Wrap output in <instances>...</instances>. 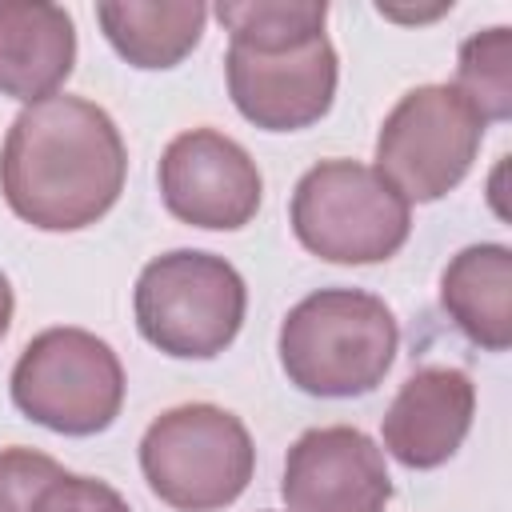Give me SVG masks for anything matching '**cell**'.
Here are the masks:
<instances>
[{
    "mask_svg": "<svg viewBox=\"0 0 512 512\" xmlns=\"http://www.w3.org/2000/svg\"><path fill=\"white\" fill-rule=\"evenodd\" d=\"M128 152L112 116L84 96L28 104L0 148V192L8 208L44 232L96 224L124 188Z\"/></svg>",
    "mask_w": 512,
    "mask_h": 512,
    "instance_id": "cell-1",
    "label": "cell"
},
{
    "mask_svg": "<svg viewBox=\"0 0 512 512\" xmlns=\"http://www.w3.org/2000/svg\"><path fill=\"white\" fill-rule=\"evenodd\" d=\"M396 344L400 328L380 296L320 288L288 308L280 324V368L308 396L348 400L384 380Z\"/></svg>",
    "mask_w": 512,
    "mask_h": 512,
    "instance_id": "cell-2",
    "label": "cell"
},
{
    "mask_svg": "<svg viewBox=\"0 0 512 512\" xmlns=\"http://www.w3.org/2000/svg\"><path fill=\"white\" fill-rule=\"evenodd\" d=\"M132 304L136 328L152 348L176 360H212L236 340L248 288L224 256L176 248L144 264Z\"/></svg>",
    "mask_w": 512,
    "mask_h": 512,
    "instance_id": "cell-3",
    "label": "cell"
},
{
    "mask_svg": "<svg viewBox=\"0 0 512 512\" xmlns=\"http://www.w3.org/2000/svg\"><path fill=\"white\" fill-rule=\"evenodd\" d=\"M296 240L332 264H380L412 232L408 200L368 164L320 160L292 192Z\"/></svg>",
    "mask_w": 512,
    "mask_h": 512,
    "instance_id": "cell-4",
    "label": "cell"
},
{
    "mask_svg": "<svg viewBox=\"0 0 512 512\" xmlns=\"http://www.w3.org/2000/svg\"><path fill=\"white\" fill-rule=\"evenodd\" d=\"M252 468L256 448L248 428L216 404L168 408L140 440V472L176 512L228 508L248 488Z\"/></svg>",
    "mask_w": 512,
    "mask_h": 512,
    "instance_id": "cell-5",
    "label": "cell"
},
{
    "mask_svg": "<svg viewBox=\"0 0 512 512\" xmlns=\"http://www.w3.org/2000/svg\"><path fill=\"white\" fill-rule=\"evenodd\" d=\"M12 404L60 436H96L120 416L124 368L100 336L48 328L24 344L12 368Z\"/></svg>",
    "mask_w": 512,
    "mask_h": 512,
    "instance_id": "cell-6",
    "label": "cell"
},
{
    "mask_svg": "<svg viewBox=\"0 0 512 512\" xmlns=\"http://www.w3.org/2000/svg\"><path fill=\"white\" fill-rule=\"evenodd\" d=\"M484 140L480 112L452 84H420L396 100L376 136V172L412 204L452 192Z\"/></svg>",
    "mask_w": 512,
    "mask_h": 512,
    "instance_id": "cell-7",
    "label": "cell"
},
{
    "mask_svg": "<svg viewBox=\"0 0 512 512\" xmlns=\"http://www.w3.org/2000/svg\"><path fill=\"white\" fill-rule=\"evenodd\" d=\"M156 180L160 200L176 220L212 232L244 228L264 196L256 160L216 128L180 132L164 148Z\"/></svg>",
    "mask_w": 512,
    "mask_h": 512,
    "instance_id": "cell-8",
    "label": "cell"
},
{
    "mask_svg": "<svg viewBox=\"0 0 512 512\" xmlns=\"http://www.w3.org/2000/svg\"><path fill=\"white\" fill-rule=\"evenodd\" d=\"M228 96L236 112L264 132H296L316 124L336 96V48L316 36L288 52H248L228 44Z\"/></svg>",
    "mask_w": 512,
    "mask_h": 512,
    "instance_id": "cell-9",
    "label": "cell"
},
{
    "mask_svg": "<svg viewBox=\"0 0 512 512\" xmlns=\"http://www.w3.org/2000/svg\"><path fill=\"white\" fill-rule=\"evenodd\" d=\"M288 512H384L392 500V476L384 452L348 424L304 432L284 460Z\"/></svg>",
    "mask_w": 512,
    "mask_h": 512,
    "instance_id": "cell-10",
    "label": "cell"
},
{
    "mask_svg": "<svg viewBox=\"0 0 512 512\" xmlns=\"http://www.w3.org/2000/svg\"><path fill=\"white\" fill-rule=\"evenodd\" d=\"M476 388L460 368L412 372L384 412V448L404 468H440L472 428Z\"/></svg>",
    "mask_w": 512,
    "mask_h": 512,
    "instance_id": "cell-11",
    "label": "cell"
},
{
    "mask_svg": "<svg viewBox=\"0 0 512 512\" xmlns=\"http://www.w3.org/2000/svg\"><path fill=\"white\" fill-rule=\"evenodd\" d=\"M76 64V24L48 0H0V92L48 100Z\"/></svg>",
    "mask_w": 512,
    "mask_h": 512,
    "instance_id": "cell-12",
    "label": "cell"
},
{
    "mask_svg": "<svg viewBox=\"0 0 512 512\" xmlns=\"http://www.w3.org/2000/svg\"><path fill=\"white\" fill-rule=\"evenodd\" d=\"M440 304L472 344L504 352L512 344V252L504 244L456 252L440 276Z\"/></svg>",
    "mask_w": 512,
    "mask_h": 512,
    "instance_id": "cell-13",
    "label": "cell"
},
{
    "mask_svg": "<svg viewBox=\"0 0 512 512\" xmlns=\"http://www.w3.org/2000/svg\"><path fill=\"white\" fill-rule=\"evenodd\" d=\"M96 20L108 44L132 68H176L200 44L208 8L196 0H160V4L104 0L96 4Z\"/></svg>",
    "mask_w": 512,
    "mask_h": 512,
    "instance_id": "cell-14",
    "label": "cell"
},
{
    "mask_svg": "<svg viewBox=\"0 0 512 512\" xmlns=\"http://www.w3.org/2000/svg\"><path fill=\"white\" fill-rule=\"evenodd\" d=\"M216 20L228 28L232 44L248 52H288L324 36V0H240L216 4Z\"/></svg>",
    "mask_w": 512,
    "mask_h": 512,
    "instance_id": "cell-15",
    "label": "cell"
},
{
    "mask_svg": "<svg viewBox=\"0 0 512 512\" xmlns=\"http://www.w3.org/2000/svg\"><path fill=\"white\" fill-rule=\"evenodd\" d=\"M484 124L512 116V28L496 24L460 44L456 84H452Z\"/></svg>",
    "mask_w": 512,
    "mask_h": 512,
    "instance_id": "cell-16",
    "label": "cell"
},
{
    "mask_svg": "<svg viewBox=\"0 0 512 512\" xmlns=\"http://www.w3.org/2000/svg\"><path fill=\"white\" fill-rule=\"evenodd\" d=\"M64 476V468L32 448H4L0 452V512H36L44 488Z\"/></svg>",
    "mask_w": 512,
    "mask_h": 512,
    "instance_id": "cell-17",
    "label": "cell"
},
{
    "mask_svg": "<svg viewBox=\"0 0 512 512\" xmlns=\"http://www.w3.org/2000/svg\"><path fill=\"white\" fill-rule=\"evenodd\" d=\"M36 512H132V508L112 484L64 472L44 488Z\"/></svg>",
    "mask_w": 512,
    "mask_h": 512,
    "instance_id": "cell-18",
    "label": "cell"
},
{
    "mask_svg": "<svg viewBox=\"0 0 512 512\" xmlns=\"http://www.w3.org/2000/svg\"><path fill=\"white\" fill-rule=\"evenodd\" d=\"M448 8H452V0H448V4H432V8H396V4H376V12H380V16H388V20H404V24L436 20V16H444Z\"/></svg>",
    "mask_w": 512,
    "mask_h": 512,
    "instance_id": "cell-19",
    "label": "cell"
},
{
    "mask_svg": "<svg viewBox=\"0 0 512 512\" xmlns=\"http://www.w3.org/2000/svg\"><path fill=\"white\" fill-rule=\"evenodd\" d=\"M12 308H16L12 284H8V276L0 272V340H4V332H8V324H12Z\"/></svg>",
    "mask_w": 512,
    "mask_h": 512,
    "instance_id": "cell-20",
    "label": "cell"
}]
</instances>
